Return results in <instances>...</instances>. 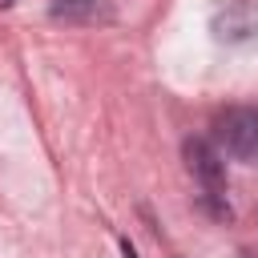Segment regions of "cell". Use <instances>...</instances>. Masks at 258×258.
<instances>
[{
    "instance_id": "obj_3",
    "label": "cell",
    "mask_w": 258,
    "mask_h": 258,
    "mask_svg": "<svg viewBox=\"0 0 258 258\" xmlns=\"http://www.w3.org/2000/svg\"><path fill=\"white\" fill-rule=\"evenodd\" d=\"M214 40L222 44H254L258 40V4L254 0H230L214 12Z\"/></svg>"
},
{
    "instance_id": "obj_4",
    "label": "cell",
    "mask_w": 258,
    "mask_h": 258,
    "mask_svg": "<svg viewBox=\"0 0 258 258\" xmlns=\"http://www.w3.org/2000/svg\"><path fill=\"white\" fill-rule=\"evenodd\" d=\"M52 12L64 20H97L105 16V0H52Z\"/></svg>"
},
{
    "instance_id": "obj_2",
    "label": "cell",
    "mask_w": 258,
    "mask_h": 258,
    "mask_svg": "<svg viewBox=\"0 0 258 258\" xmlns=\"http://www.w3.org/2000/svg\"><path fill=\"white\" fill-rule=\"evenodd\" d=\"M218 145L222 153L258 165V109H226L218 117Z\"/></svg>"
},
{
    "instance_id": "obj_1",
    "label": "cell",
    "mask_w": 258,
    "mask_h": 258,
    "mask_svg": "<svg viewBox=\"0 0 258 258\" xmlns=\"http://www.w3.org/2000/svg\"><path fill=\"white\" fill-rule=\"evenodd\" d=\"M185 169L194 173L198 181V202L210 218L226 222L230 218V202H226V161H222V149H214L210 141L202 137H189L185 141Z\"/></svg>"
},
{
    "instance_id": "obj_6",
    "label": "cell",
    "mask_w": 258,
    "mask_h": 258,
    "mask_svg": "<svg viewBox=\"0 0 258 258\" xmlns=\"http://www.w3.org/2000/svg\"><path fill=\"white\" fill-rule=\"evenodd\" d=\"M12 4H16V0H0V8H12Z\"/></svg>"
},
{
    "instance_id": "obj_5",
    "label": "cell",
    "mask_w": 258,
    "mask_h": 258,
    "mask_svg": "<svg viewBox=\"0 0 258 258\" xmlns=\"http://www.w3.org/2000/svg\"><path fill=\"white\" fill-rule=\"evenodd\" d=\"M121 250H125V258H137V250H133L129 242H121Z\"/></svg>"
},
{
    "instance_id": "obj_7",
    "label": "cell",
    "mask_w": 258,
    "mask_h": 258,
    "mask_svg": "<svg viewBox=\"0 0 258 258\" xmlns=\"http://www.w3.org/2000/svg\"><path fill=\"white\" fill-rule=\"evenodd\" d=\"M242 258H258V254H250V250H242Z\"/></svg>"
}]
</instances>
